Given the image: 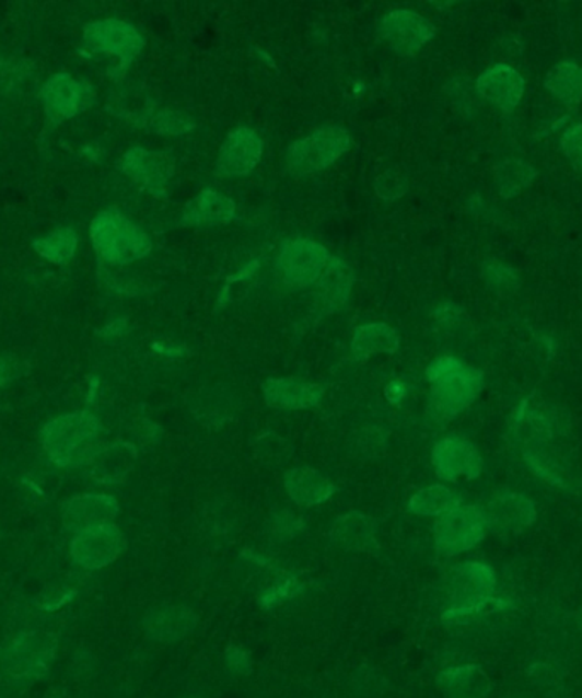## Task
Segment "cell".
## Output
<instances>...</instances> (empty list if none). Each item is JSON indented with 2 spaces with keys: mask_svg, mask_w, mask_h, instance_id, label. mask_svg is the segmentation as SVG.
<instances>
[{
  "mask_svg": "<svg viewBox=\"0 0 582 698\" xmlns=\"http://www.w3.org/2000/svg\"><path fill=\"white\" fill-rule=\"evenodd\" d=\"M400 348V336L385 323H370L352 333L351 354L357 361H366L375 354H394Z\"/></svg>",
  "mask_w": 582,
  "mask_h": 698,
  "instance_id": "484cf974",
  "label": "cell"
},
{
  "mask_svg": "<svg viewBox=\"0 0 582 698\" xmlns=\"http://www.w3.org/2000/svg\"><path fill=\"white\" fill-rule=\"evenodd\" d=\"M57 648L54 633H15L0 645V675L11 683L38 682L50 672Z\"/></svg>",
  "mask_w": 582,
  "mask_h": 698,
  "instance_id": "277c9868",
  "label": "cell"
},
{
  "mask_svg": "<svg viewBox=\"0 0 582 698\" xmlns=\"http://www.w3.org/2000/svg\"><path fill=\"white\" fill-rule=\"evenodd\" d=\"M35 82V67L30 60L18 57H0V94L20 97Z\"/></svg>",
  "mask_w": 582,
  "mask_h": 698,
  "instance_id": "1f68e13d",
  "label": "cell"
},
{
  "mask_svg": "<svg viewBox=\"0 0 582 698\" xmlns=\"http://www.w3.org/2000/svg\"><path fill=\"white\" fill-rule=\"evenodd\" d=\"M324 387L295 376L268 379L263 384V399L276 411H311L324 400Z\"/></svg>",
  "mask_w": 582,
  "mask_h": 698,
  "instance_id": "ac0fdd59",
  "label": "cell"
},
{
  "mask_svg": "<svg viewBox=\"0 0 582 698\" xmlns=\"http://www.w3.org/2000/svg\"><path fill=\"white\" fill-rule=\"evenodd\" d=\"M385 433L379 431V428H368L358 434L357 449L360 450L361 457H375L376 452L385 449Z\"/></svg>",
  "mask_w": 582,
  "mask_h": 698,
  "instance_id": "7bdbcfd3",
  "label": "cell"
},
{
  "mask_svg": "<svg viewBox=\"0 0 582 698\" xmlns=\"http://www.w3.org/2000/svg\"><path fill=\"white\" fill-rule=\"evenodd\" d=\"M354 688H357L358 695L373 697V695L382 694L385 690V678L372 667H361L358 670L357 678H354Z\"/></svg>",
  "mask_w": 582,
  "mask_h": 698,
  "instance_id": "b9f144b4",
  "label": "cell"
},
{
  "mask_svg": "<svg viewBox=\"0 0 582 698\" xmlns=\"http://www.w3.org/2000/svg\"><path fill=\"white\" fill-rule=\"evenodd\" d=\"M268 528L272 537L280 538V540H290V538H295L296 535L302 534L303 530H305V522L293 511L278 510L275 514H271Z\"/></svg>",
  "mask_w": 582,
  "mask_h": 698,
  "instance_id": "8d00e7d4",
  "label": "cell"
},
{
  "mask_svg": "<svg viewBox=\"0 0 582 698\" xmlns=\"http://www.w3.org/2000/svg\"><path fill=\"white\" fill-rule=\"evenodd\" d=\"M153 349H155L158 353L164 354V357L168 358H181L184 354L183 346L153 345Z\"/></svg>",
  "mask_w": 582,
  "mask_h": 698,
  "instance_id": "7dc6e473",
  "label": "cell"
},
{
  "mask_svg": "<svg viewBox=\"0 0 582 698\" xmlns=\"http://www.w3.org/2000/svg\"><path fill=\"white\" fill-rule=\"evenodd\" d=\"M429 382L428 411L438 424L453 421L480 396L484 373L455 357H440L426 369Z\"/></svg>",
  "mask_w": 582,
  "mask_h": 698,
  "instance_id": "7a4b0ae2",
  "label": "cell"
},
{
  "mask_svg": "<svg viewBox=\"0 0 582 698\" xmlns=\"http://www.w3.org/2000/svg\"><path fill=\"white\" fill-rule=\"evenodd\" d=\"M138 457L133 443L116 442L106 445L92 462L91 476L101 484H119L127 479Z\"/></svg>",
  "mask_w": 582,
  "mask_h": 698,
  "instance_id": "4316f807",
  "label": "cell"
},
{
  "mask_svg": "<svg viewBox=\"0 0 582 698\" xmlns=\"http://www.w3.org/2000/svg\"><path fill=\"white\" fill-rule=\"evenodd\" d=\"M351 135L337 125H326L291 143L287 150L288 173L302 177L322 173L336 164L351 149Z\"/></svg>",
  "mask_w": 582,
  "mask_h": 698,
  "instance_id": "8992f818",
  "label": "cell"
},
{
  "mask_svg": "<svg viewBox=\"0 0 582 698\" xmlns=\"http://www.w3.org/2000/svg\"><path fill=\"white\" fill-rule=\"evenodd\" d=\"M354 271L341 257L330 256L321 280L315 284L322 314L342 311L351 299Z\"/></svg>",
  "mask_w": 582,
  "mask_h": 698,
  "instance_id": "603a6c76",
  "label": "cell"
},
{
  "mask_svg": "<svg viewBox=\"0 0 582 698\" xmlns=\"http://www.w3.org/2000/svg\"><path fill=\"white\" fill-rule=\"evenodd\" d=\"M284 491L293 503L303 508L326 504L337 492L336 484L311 467H293L284 473Z\"/></svg>",
  "mask_w": 582,
  "mask_h": 698,
  "instance_id": "7402d4cb",
  "label": "cell"
},
{
  "mask_svg": "<svg viewBox=\"0 0 582 698\" xmlns=\"http://www.w3.org/2000/svg\"><path fill=\"white\" fill-rule=\"evenodd\" d=\"M538 171L523 159L510 158L499 162L494 170L496 186L499 195L505 200L520 195L523 189L532 186Z\"/></svg>",
  "mask_w": 582,
  "mask_h": 698,
  "instance_id": "f546056e",
  "label": "cell"
},
{
  "mask_svg": "<svg viewBox=\"0 0 582 698\" xmlns=\"http://www.w3.org/2000/svg\"><path fill=\"white\" fill-rule=\"evenodd\" d=\"M496 572L479 560H465L450 571L446 581L449 606L443 620L455 621L479 614L492 602L496 593Z\"/></svg>",
  "mask_w": 582,
  "mask_h": 698,
  "instance_id": "5b68a950",
  "label": "cell"
},
{
  "mask_svg": "<svg viewBox=\"0 0 582 698\" xmlns=\"http://www.w3.org/2000/svg\"><path fill=\"white\" fill-rule=\"evenodd\" d=\"M407 177L400 171L391 170L380 174L375 181V193L382 200H397L407 193Z\"/></svg>",
  "mask_w": 582,
  "mask_h": 698,
  "instance_id": "74e56055",
  "label": "cell"
},
{
  "mask_svg": "<svg viewBox=\"0 0 582 698\" xmlns=\"http://www.w3.org/2000/svg\"><path fill=\"white\" fill-rule=\"evenodd\" d=\"M82 43L85 50L91 54L118 58V66L112 72L113 79H121L146 47L142 33L138 32L133 24L118 18H106L85 24Z\"/></svg>",
  "mask_w": 582,
  "mask_h": 698,
  "instance_id": "52a82bcc",
  "label": "cell"
},
{
  "mask_svg": "<svg viewBox=\"0 0 582 698\" xmlns=\"http://www.w3.org/2000/svg\"><path fill=\"white\" fill-rule=\"evenodd\" d=\"M482 280L490 292L499 296H511L521 288V277L516 269L505 263L489 259L482 265Z\"/></svg>",
  "mask_w": 582,
  "mask_h": 698,
  "instance_id": "836d02e7",
  "label": "cell"
},
{
  "mask_svg": "<svg viewBox=\"0 0 582 698\" xmlns=\"http://www.w3.org/2000/svg\"><path fill=\"white\" fill-rule=\"evenodd\" d=\"M79 237L72 226H58L43 237L33 241V249L54 265H67L75 256Z\"/></svg>",
  "mask_w": 582,
  "mask_h": 698,
  "instance_id": "4dcf8cb0",
  "label": "cell"
},
{
  "mask_svg": "<svg viewBox=\"0 0 582 698\" xmlns=\"http://www.w3.org/2000/svg\"><path fill=\"white\" fill-rule=\"evenodd\" d=\"M329 251L312 239L293 237L281 244L276 268L288 287L314 288L329 263Z\"/></svg>",
  "mask_w": 582,
  "mask_h": 698,
  "instance_id": "9c48e42d",
  "label": "cell"
},
{
  "mask_svg": "<svg viewBox=\"0 0 582 698\" xmlns=\"http://www.w3.org/2000/svg\"><path fill=\"white\" fill-rule=\"evenodd\" d=\"M436 685L444 698H486L490 679L477 664L449 667L436 676Z\"/></svg>",
  "mask_w": 582,
  "mask_h": 698,
  "instance_id": "d4e9b609",
  "label": "cell"
},
{
  "mask_svg": "<svg viewBox=\"0 0 582 698\" xmlns=\"http://www.w3.org/2000/svg\"><path fill=\"white\" fill-rule=\"evenodd\" d=\"M525 79L505 63L490 67L475 82L477 93L504 113H513L525 94Z\"/></svg>",
  "mask_w": 582,
  "mask_h": 698,
  "instance_id": "ffe728a7",
  "label": "cell"
},
{
  "mask_svg": "<svg viewBox=\"0 0 582 698\" xmlns=\"http://www.w3.org/2000/svg\"><path fill=\"white\" fill-rule=\"evenodd\" d=\"M237 217V207L229 196L214 189H203L184 207L181 222L188 226L225 225Z\"/></svg>",
  "mask_w": 582,
  "mask_h": 698,
  "instance_id": "cb8c5ba5",
  "label": "cell"
},
{
  "mask_svg": "<svg viewBox=\"0 0 582 698\" xmlns=\"http://www.w3.org/2000/svg\"><path fill=\"white\" fill-rule=\"evenodd\" d=\"M265 152V143L249 127H241L220 147L214 173L220 177H244L256 170Z\"/></svg>",
  "mask_w": 582,
  "mask_h": 698,
  "instance_id": "2e32d148",
  "label": "cell"
},
{
  "mask_svg": "<svg viewBox=\"0 0 582 698\" xmlns=\"http://www.w3.org/2000/svg\"><path fill=\"white\" fill-rule=\"evenodd\" d=\"M254 452L263 464L281 465L291 457L293 449L290 443L276 433H260L254 438Z\"/></svg>",
  "mask_w": 582,
  "mask_h": 698,
  "instance_id": "d590c367",
  "label": "cell"
},
{
  "mask_svg": "<svg viewBox=\"0 0 582 698\" xmlns=\"http://www.w3.org/2000/svg\"><path fill=\"white\" fill-rule=\"evenodd\" d=\"M118 170L149 195L165 198L168 183L176 173V164L164 152L131 147L119 159Z\"/></svg>",
  "mask_w": 582,
  "mask_h": 698,
  "instance_id": "7c38bea8",
  "label": "cell"
},
{
  "mask_svg": "<svg viewBox=\"0 0 582 698\" xmlns=\"http://www.w3.org/2000/svg\"><path fill=\"white\" fill-rule=\"evenodd\" d=\"M30 372V363L14 353H0V388L20 381Z\"/></svg>",
  "mask_w": 582,
  "mask_h": 698,
  "instance_id": "f35d334b",
  "label": "cell"
},
{
  "mask_svg": "<svg viewBox=\"0 0 582 698\" xmlns=\"http://www.w3.org/2000/svg\"><path fill=\"white\" fill-rule=\"evenodd\" d=\"M545 89L567 106L582 101V67L572 60H562L548 70Z\"/></svg>",
  "mask_w": 582,
  "mask_h": 698,
  "instance_id": "f1b7e54d",
  "label": "cell"
},
{
  "mask_svg": "<svg viewBox=\"0 0 582 698\" xmlns=\"http://www.w3.org/2000/svg\"><path fill=\"white\" fill-rule=\"evenodd\" d=\"M431 461L438 477L449 482L477 479L482 474L484 461L479 449L462 434L441 438L433 446Z\"/></svg>",
  "mask_w": 582,
  "mask_h": 698,
  "instance_id": "5bb4252c",
  "label": "cell"
},
{
  "mask_svg": "<svg viewBox=\"0 0 582 698\" xmlns=\"http://www.w3.org/2000/svg\"><path fill=\"white\" fill-rule=\"evenodd\" d=\"M223 664L232 675L247 676L253 672V656L247 649L241 645H230L223 652Z\"/></svg>",
  "mask_w": 582,
  "mask_h": 698,
  "instance_id": "ab89813d",
  "label": "cell"
},
{
  "mask_svg": "<svg viewBox=\"0 0 582 698\" xmlns=\"http://www.w3.org/2000/svg\"><path fill=\"white\" fill-rule=\"evenodd\" d=\"M127 547V540L115 523L91 526L77 532L70 544V556L79 568L100 571L112 566Z\"/></svg>",
  "mask_w": 582,
  "mask_h": 698,
  "instance_id": "8fae6325",
  "label": "cell"
},
{
  "mask_svg": "<svg viewBox=\"0 0 582 698\" xmlns=\"http://www.w3.org/2000/svg\"><path fill=\"white\" fill-rule=\"evenodd\" d=\"M73 596V591L63 586H50L46 588L39 595L38 606L43 610H57L61 605H66Z\"/></svg>",
  "mask_w": 582,
  "mask_h": 698,
  "instance_id": "ee69618b",
  "label": "cell"
},
{
  "mask_svg": "<svg viewBox=\"0 0 582 698\" xmlns=\"http://www.w3.org/2000/svg\"><path fill=\"white\" fill-rule=\"evenodd\" d=\"M198 626V617L186 605H161L147 612L142 620L143 632L152 641L176 644L191 636Z\"/></svg>",
  "mask_w": 582,
  "mask_h": 698,
  "instance_id": "d6986e66",
  "label": "cell"
},
{
  "mask_svg": "<svg viewBox=\"0 0 582 698\" xmlns=\"http://www.w3.org/2000/svg\"><path fill=\"white\" fill-rule=\"evenodd\" d=\"M196 121L188 113L177 112V109L159 108L158 113L150 119L147 131L158 135H186L195 130Z\"/></svg>",
  "mask_w": 582,
  "mask_h": 698,
  "instance_id": "e575fe53",
  "label": "cell"
},
{
  "mask_svg": "<svg viewBox=\"0 0 582 698\" xmlns=\"http://www.w3.org/2000/svg\"><path fill=\"white\" fill-rule=\"evenodd\" d=\"M38 96L50 125L75 118L96 103L94 88L84 79L73 78L69 72L51 75L39 89Z\"/></svg>",
  "mask_w": 582,
  "mask_h": 698,
  "instance_id": "30bf717a",
  "label": "cell"
},
{
  "mask_svg": "<svg viewBox=\"0 0 582 698\" xmlns=\"http://www.w3.org/2000/svg\"><path fill=\"white\" fill-rule=\"evenodd\" d=\"M385 397H387L388 403L392 406H398V404H403L404 399L407 397V387L404 382L395 381L391 382L385 388Z\"/></svg>",
  "mask_w": 582,
  "mask_h": 698,
  "instance_id": "bcb514c9",
  "label": "cell"
},
{
  "mask_svg": "<svg viewBox=\"0 0 582 698\" xmlns=\"http://www.w3.org/2000/svg\"><path fill=\"white\" fill-rule=\"evenodd\" d=\"M462 504V496L443 484H431L410 496L407 511L419 519H441Z\"/></svg>",
  "mask_w": 582,
  "mask_h": 698,
  "instance_id": "83f0119b",
  "label": "cell"
},
{
  "mask_svg": "<svg viewBox=\"0 0 582 698\" xmlns=\"http://www.w3.org/2000/svg\"><path fill=\"white\" fill-rule=\"evenodd\" d=\"M563 154L574 164L575 167H582V124L567 128L560 139Z\"/></svg>",
  "mask_w": 582,
  "mask_h": 698,
  "instance_id": "60d3db41",
  "label": "cell"
},
{
  "mask_svg": "<svg viewBox=\"0 0 582 698\" xmlns=\"http://www.w3.org/2000/svg\"><path fill=\"white\" fill-rule=\"evenodd\" d=\"M91 241L100 259L125 266L140 261L152 251V239L116 208L100 211L91 222Z\"/></svg>",
  "mask_w": 582,
  "mask_h": 698,
  "instance_id": "3957f363",
  "label": "cell"
},
{
  "mask_svg": "<svg viewBox=\"0 0 582 698\" xmlns=\"http://www.w3.org/2000/svg\"><path fill=\"white\" fill-rule=\"evenodd\" d=\"M123 330H125V321H123V318H118L115 323L109 324V326L104 329L103 334H106V336H119Z\"/></svg>",
  "mask_w": 582,
  "mask_h": 698,
  "instance_id": "c3c4849f",
  "label": "cell"
},
{
  "mask_svg": "<svg viewBox=\"0 0 582 698\" xmlns=\"http://www.w3.org/2000/svg\"><path fill=\"white\" fill-rule=\"evenodd\" d=\"M434 321L443 327H458L467 315L453 302H443L433 311Z\"/></svg>",
  "mask_w": 582,
  "mask_h": 698,
  "instance_id": "f6af8a7d",
  "label": "cell"
},
{
  "mask_svg": "<svg viewBox=\"0 0 582 698\" xmlns=\"http://www.w3.org/2000/svg\"><path fill=\"white\" fill-rule=\"evenodd\" d=\"M489 532L498 535H516L536 522V507L528 496L502 489L487 499L482 508Z\"/></svg>",
  "mask_w": 582,
  "mask_h": 698,
  "instance_id": "9a60e30c",
  "label": "cell"
},
{
  "mask_svg": "<svg viewBox=\"0 0 582 698\" xmlns=\"http://www.w3.org/2000/svg\"><path fill=\"white\" fill-rule=\"evenodd\" d=\"M330 542L348 552H370L379 547V523L360 511L341 514L334 520Z\"/></svg>",
  "mask_w": 582,
  "mask_h": 698,
  "instance_id": "44dd1931",
  "label": "cell"
},
{
  "mask_svg": "<svg viewBox=\"0 0 582 698\" xmlns=\"http://www.w3.org/2000/svg\"><path fill=\"white\" fill-rule=\"evenodd\" d=\"M104 431L94 412H69L46 422L39 431V442L55 467H89L107 445Z\"/></svg>",
  "mask_w": 582,
  "mask_h": 698,
  "instance_id": "6da1fadb",
  "label": "cell"
},
{
  "mask_svg": "<svg viewBox=\"0 0 582 698\" xmlns=\"http://www.w3.org/2000/svg\"><path fill=\"white\" fill-rule=\"evenodd\" d=\"M303 591H305V583L300 580L299 575L287 571V569H280L276 572V580L260 591L257 605L263 610L271 612L275 610L276 606L283 605V603L302 595Z\"/></svg>",
  "mask_w": 582,
  "mask_h": 698,
  "instance_id": "d6a6232c",
  "label": "cell"
},
{
  "mask_svg": "<svg viewBox=\"0 0 582 698\" xmlns=\"http://www.w3.org/2000/svg\"><path fill=\"white\" fill-rule=\"evenodd\" d=\"M379 33L395 54L400 57H414L434 38L436 30L418 12L398 9L380 20Z\"/></svg>",
  "mask_w": 582,
  "mask_h": 698,
  "instance_id": "4fadbf2b",
  "label": "cell"
},
{
  "mask_svg": "<svg viewBox=\"0 0 582 698\" xmlns=\"http://www.w3.org/2000/svg\"><path fill=\"white\" fill-rule=\"evenodd\" d=\"M487 534L489 525L482 508L462 503L438 519L434 545L444 556H458L477 547Z\"/></svg>",
  "mask_w": 582,
  "mask_h": 698,
  "instance_id": "ba28073f",
  "label": "cell"
},
{
  "mask_svg": "<svg viewBox=\"0 0 582 698\" xmlns=\"http://www.w3.org/2000/svg\"><path fill=\"white\" fill-rule=\"evenodd\" d=\"M118 499L106 492H84L67 499L61 504V523L70 532H81L91 526L113 523L118 519Z\"/></svg>",
  "mask_w": 582,
  "mask_h": 698,
  "instance_id": "e0dca14e",
  "label": "cell"
}]
</instances>
